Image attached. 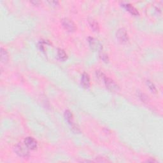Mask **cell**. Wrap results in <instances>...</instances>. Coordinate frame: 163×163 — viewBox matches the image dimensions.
<instances>
[{"label":"cell","instance_id":"11","mask_svg":"<svg viewBox=\"0 0 163 163\" xmlns=\"http://www.w3.org/2000/svg\"><path fill=\"white\" fill-rule=\"evenodd\" d=\"M1 60L3 63H6L9 60V55L7 51L3 48H1Z\"/></svg>","mask_w":163,"mask_h":163},{"label":"cell","instance_id":"7","mask_svg":"<svg viewBox=\"0 0 163 163\" xmlns=\"http://www.w3.org/2000/svg\"><path fill=\"white\" fill-rule=\"evenodd\" d=\"M88 42L91 47L93 50H99V51H101V50L102 46L96 39L92 37H89L88 38Z\"/></svg>","mask_w":163,"mask_h":163},{"label":"cell","instance_id":"13","mask_svg":"<svg viewBox=\"0 0 163 163\" xmlns=\"http://www.w3.org/2000/svg\"><path fill=\"white\" fill-rule=\"evenodd\" d=\"M147 84L148 85V88L151 89V91H152V92H156V89H155V85H154V84H153L152 82H151L150 80H147Z\"/></svg>","mask_w":163,"mask_h":163},{"label":"cell","instance_id":"16","mask_svg":"<svg viewBox=\"0 0 163 163\" xmlns=\"http://www.w3.org/2000/svg\"><path fill=\"white\" fill-rule=\"evenodd\" d=\"M49 3H50V4L52 5H57L58 4V1H49Z\"/></svg>","mask_w":163,"mask_h":163},{"label":"cell","instance_id":"9","mask_svg":"<svg viewBox=\"0 0 163 163\" xmlns=\"http://www.w3.org/2000/svg\"><path fill=\"white\" fill-rule=\"evenodd\" d=\"M122 6H124V8L126 10L128 11L129 12H130L132 15H139V13L137 10H136L134 6H132L131 5L128 4V3H126V4H123Z\"/></svg>","mask_w":163,"mask_h":163},{"label":"cell","instance_id":"5","mask_svg":"<svg viewBox=\"0 0 163 163\" xmlns=\"http://www.w3.org/2000/svg\"><path fill=\"white\" fill-rule=\"evenodd\" d=\"M65 117L66 121H67L69 123V124L70 125L71 128L73 129V130L76 131V132H78V128L76 127V126L75 125V124L74 123L72 113L69 110H66L65 112Z\"/></svg>","mask_w":163,"mask_h":163},{"label":"cell","instance_id":"3","mask_svg":"<svg viewBox=\"0 0 163 163\" xmlns=\"http://www.w3.org/2000/svg\"><path fill=\"white\" fill-rule=\"evenodd\" d=\"M61 24L63 27L65 28V29L66 30H67L68 32L73 33L75 31V30L76 29L74 22L68 18L62 19L61 21Z\"/></svg>","mask_w":163,"mask_h":163},{"label":"cell","instance_id":"1","mask_svg":"<svg viewBox=\"0 0 163 163\" xmlns=\"http://www.w3.org/2000/svg\"><path fill=\"white\" fill-rule=\"evenodd\" d=\"M28 148L26 147V145H23L21 143L17 144L14 147V151L16 154L21 157H28L29 155V152Z\"/></svg>","mask_w":163,"mask_h":163},{"label":"cell","instance_id":"12","mask_svg":"<svg viewBox=\"0 0 163 163\" xmlns=\"http://www.w3.org/2000/svg\"><path fill=\"white\" fill-rule=\"evenodd\" d=\"M58 55L59 59L62 61H65L67 59V54H66L65 51L64 50L59 49L58 51Z\"/></svg>","mask_w":163,"mask_h":163},{"label":"cell","instance_id":"2","mask_svg":"<svg viewBox=\"0 0 163 163\" xmlns=\"http://www.w3.org/2000/svg\"><path fill=\"white\" fill-rule=\"evenodd\" d=\"M103 81L104 82L106 88H107L109 91L112 92H117L119 91V86L116 84L115 82L111 78L106 77L105 76Z\"/></svg>","mask_w":163,"mask_h":163},{"label":"cell","instance_id":"8","mask_svg":"<svg viewBox=\"0 0 163 163\" xmlns=\"http://www.w3.org/2000/svg\"><path fill=\"white\" fill-rule=\"evenodd\" d=\"M81 84L85 89H87L90 87V78L89 75L86 73H84L82 75Z\"/></svg>","mask_w":163,"mask_h":163},{"label":"cell","instance_id":"15","mask_svg":"<svg viewBox=\"0 0 163 163\" xmlns=\"http://www.w3.org/2000/svg\"><path fill=\"white\" fill-rule=\"evenodd\" d=\"M139 98H141V99L143 101H147V99H148L147 96L144 94H142V93H141L140 95H139Z\"/></svg>","mask_w":163,"mask_h":163},{"label":"cell","instance_id":"4","mask_svg":"<svg viewBox=\"0 0 163 163\" xmlns=\"http://www.w3.org/2000/svg\"><path fill=\"white\" fill-rule=\"evenodd\" d=\"M116 36L119 40V41L122 43V44H125V43L128 41V36L126 31L123 28L119 29L117 33H116Z\"/></svg>","mask_w":163,"mask_h":163},{"label":"cell","instance_id":"6","mask_svg":"<svg viewBox=\"0 0 163 163\" xmlns=\"http://www.w3.org/2000/svg\"><path fill=\"white\" fill-rule=\"evenodd\" d=\"M24 144L30 150H36L37 148V141L32 137H27L24 139Z\"/></svg>","mask_w":163,"mask_h":163},{"label":"cell","instance_id":"17","mask_svg":"<svg viewBox=\"0 0 163 163\" xmlns=\"http://www.w3.org/2000/svg\"><path fill=\"white\" fill-rule=\"evenodd\" d=\"M147 162H156V161L154 160V159H153V160H148Z\"/></svg>","mask_w":163,"mask_h":163},{"label":"cell","instance_id":"14","mask_svg":"<svg viewBox=\"0 0 163 163\" xmlns=\"http://www.w3.org/2000/svg\"><path fill=\"white\" fill-rule=\"evenodd\" d=\"M101 58L103 61L105 62H108V61H109L108 55H106V54H102L101 55Z\"/></svg>","mask_w":163,"mask_h":163},{"label":"cell","instance_id":"10","mask_svg":"<svg viewBox=\"0 0 163 163\" xmlns=\"http://www.w3.org/2000/svg\"><path fill=\"white\" fill-rule=\"evenodd\" d=\"M89 24L91 26V28L93 31L95 32H99V26L98 24V23L96 21V20L93 19L92 18H90L88 20Z\"/></svg>","mask_w":163,"mask_h":163}]
</instances>
